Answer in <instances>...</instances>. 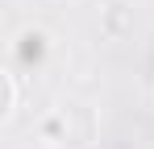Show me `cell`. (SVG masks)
<instances>
[{
  "label": "cell",
  "mask_w": 154,
  "mask_h": 149,
  "mask_svg": "<svg viewBox=\"0 0 154 149\" xmlns=\"http://www.w3.org/2000/svg\"><path fill=\"white\" fill-rule=\"evenodd\" d=\"M17 58H21L25 66H38V62L46 58V33H38V29L21 33V42H17Z\"/></svg>",
  "instance_id": "cell-1"
},
{
  "label": "cell",
  "mask_w": 154,
  "mask_h": 149,
  "mask_svg": "<svg viewBox=\"0 0 154 149\" xmlns=\"http://www.w3.org/2000/svg\"><path fill=\"white\" fill-rule=\"evenodd\" d=\"M13 99H17V87H13V74H4V104H0V112H4V116L13 112Z\"/></svg>",
  "instance_id": "cell-2"
}]
</instances>
